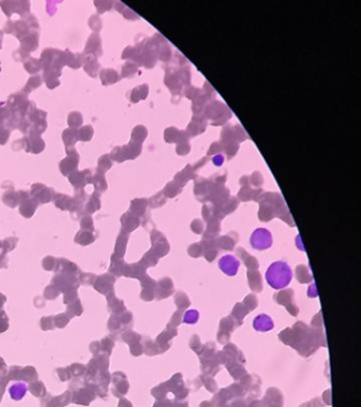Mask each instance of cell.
Returning <instances> with one entry per match:
<instances>
[{
	"label": "cell",
	"mask_w": 361,
	"mask_h": 407,
	"mask_svg": "<svg viewBox=\"0 0 361 407\" xmlns=\"http://www.w3.org/2000/svg\"><path fill=\"white\" fill-rule=\"evenodd\" d=\"M250 242H251V245L254 249H258V251H265V249L271 247L272 237L270 232L267 229L259 228L252 234Z\"/></svg>",
	"instance_id": "cell-4"
},
{
	"label": "cell",
	"mask_w": 361,
	"mask_h": 407,
	"mask_svg": "<svg viewBox=\"0 0 361 407\" xmlns=\"http://www.w3.org/2000/svg\"><path fill=\"white\" fill-rule=\"evenodd\" d=\"M83 124V116L79 112H73L68 116V125L70 129L78 130Z\"/></svg>",
	"instance_id": "cell-22"
},
{
	"label": "cell",
	"mask_w": 361,
	"mask_h": 407,
	"mask_svg": "<svg viewBox=\"0 0 361 407\" xmlns=\"http://www.w3.org/2000/svg\"><path fill=\"white\" fill-rule=\"evenodd\" d=\"M20 49L30 54L31 52L38 48V33L36 31H31L27 36L20 39Z\"/></svg>",
	"instance_id": "cell-10"
},
{
	"label": "cell",
	"mask_w": 361,
	"mask_h": 407,
	"mask_svg": "<svg viewBox=\"0 0 361 407\" xmlns=\"http://www.w3.org/2000/svg\"><path fill=\"white\" fill-rule=\"evenodd\" d=\"M100 77L104 85L113 84L118 81V74H116L115 70H112V69H104V70L100 72Z\"/></svg>",
	"instance_id": "cell-19"
},
{
	"label": "cell",
	"mask_w": 361,
	"mask_h": 407,
	"mask_svg": "<svg viewBox=\"0 0 361 407\" xmlns=\"http://www.w3.org/2000/svg\"><path fill=\"white\" fill-rule=\"evenodd\" d=\"M85 54H92L98 57L102 54L101 48V37L98 33H92L87 40L85 47Z\"/></svg>",
	"instance_id": "cell-9"
},
{
	"label": "cell",
	"mask_w": 361,
	"mask_h": 407,
	"mask_svg": "<svg viewBox=\"0 0 361 407\" xmlns=\"http://www.w3.org/2000/svg\"><path fill=\"white\" fill-rule=\"evenodd\" d=\"M91 183L93 184V186H95L98 191L106 190L107 185H106V180H105V177H104V174L97 172L95 175H92Z\"/></svg>",
	"instance_id": "cell-23"
},
{
	"label": "cell",
	"mask_w": 361,
	"mask_h": 407,
	"mask_svg": "<svg viewBox=\"0 0 361 407\" xmlns=\"http://www.w3.org/2000/svg\"><path fill=\"white\" fill-rule=\"evenodd\" d=\"M5 122V110L4 107L0 106V125H3Z\"/></svg>",
	"instance_id": "cell-34"
},
{
	"label": "cell",
	"mask_w": 361,
	"mask_h": 407,
	"mask_svg": "<svg viewBox=\"0 0 361 407\" xmlns=\"http://www.w3.org/2000/svg\"><path fill=\"white\" fill-rule=\"evenodd\" d=\"M2 37H3V32L0 31V49H1V43H2Z\"/></svg>",
	"instance_id": "cell-35"
},
{
	"label": "cell",
	"mask_w": 361,
	"mask_h": 407,
	"mask_svg": "<svg viewBox=\"0 0 361 407\" xmlns=\"http://www.w3.org/2000/svg\"><path fill=\"white\" fill-rule=\"evenodd\" d=\"M28 389L29 388L25 383H22V382L14 383L13 385H11L9 387V394L14 401H20L27 394Z\"/></svg>",
	"instance_id": "cell-14"
},
{
	"label": "cell",
	"mask_w": 361,
	"mask_h": 407,
	"mask_svg": "<svg viewBox=\"0 0 361 407\" xmlns=\"http://www.w3.org/2000/svg\"><path fill=\"white\" fill-rule=\"evenodd\" d=\"M30 32H31V28L29 27L28 22L26 21L25 18H22L18 21H13V29H12V34H14V35L17 38L22 39L23 37L27 36Z\"/></svg>",
	"instance_id": "cell-15"
},
{
	"label": "cell",
	"mask_w": 361,
	"mask_h": 407,
	"mask_svg": "<svg viewBox=\"0 0 361 407\" xmlns=\"http://www.w3.org/2000/svg\"><path fill=\"white\" fill-rule=\"evenodd\" d=\"M25 69L26 71H28L30 74H34V73H37L38 71L42 70V64H40L39 60L36 59H33V57H30V59H28L27 62H25Z\"/></svg>",
	"instance_id": "cell-21"
},
{
	"label": "cell",
	"mask_w": 361,
	"mask_h": 407,
	"mask_svg": "<svg viewBox=\"0 0 361 407\" xmlns=\"http://www.w3.org/2000/svg\"><path fill=\"white\" fill-rule=\"evenodd\" d=\"M93 136V129L91 125H85L78 129V140L87 142L90 141Z\"/></svg>",
	"instance_id": "cell-20"
},
{
	"label": "cell",
	"mask_w": 361,
	"mask_h": 407,
	"mask_svg": "<svg viewBox=\"0 0 361 407\" xmlns=\"http://www.w3.org/2000/svg\"><path fill=\"white\" fill-rule=\"evenodd\" d=\"M42 84H43V78L40 77V75H34V77H31L30 79H29L26 86L22 88V94L27 96L29 92H31L32 90L38 88V87Z\"/></svg>",
	"instance_id": "cell-17"
},
{
	"label": "cell",
	"mask_w": 361,
	"mask_h": 407,
	"mask_svg": "<svg viewBox=\"0 0 361 407\" xmlns=\"http://www.w3.org/2000/svg\"><path fill=\"white\" fill-rule=\"evenodd\" d=\"M83 66L84 70L88 73L90 77L96 78L98 68H100V64L98 62V57L92 54H83Z\"/></svg>",
	"instance_id": "cell-12"
},
{
	"label": "cell",
	"mask_w": 361,
	"mask_h": 407,
	"mask_svg": "<svg viewBox=\"0 0 361 407\" xmlns=\"http://www.w3.org/2000/svg\"><path fill=\"white\" fill-rule=\"evenodd\" d=\"M63 141L67 148H74V144L78 141V130L67 129L63 132Z\"/></svg>",
	"instance_id": "cell-16"
},
{
	"label": "cell",
	"mask_w": 361,
	"mask_h": 407,
	"mask_svg": "<svg viewBox=\"0 0 361 407\" xmlns=\"http://www.w3.org/2000/svg\"><path fill=\"white\" fill-rule=\"evenodd\" d=\"M0 7L7 16H11L13 13H16V1H1Z\"/></svg>",
	"instance_id": "cell-28"
},
{
	"label": "cell",
	"mask_w": 361,
	"mask_h": 407,
	"mask_svg": "<svg viewBox=\"0 0 361 407\" xmlns=\"http://www.w3.org/2000/svg\"><path fill=\"white\" fill-rule=\"evenodd\" d=\"M25 140V150L28 153L38 154L45 149V141L40 136L29 135L23 138Z\"/></svg>",
	"instance_id": "cell-8"
},
{
	"label": "cell",
	"mask_w": 361,
	"mask_h": 407,
	"mask_svg": "<svg viewBox=\"0 0 361 407\" xmlns=\"http://www.w3.org/2000/svg\"><path fill=\"white\" fill-rule=\"evenodd\" d=\"M219 269L227 276H235L240 269V261L231 254H227L219 260Z\"/></svg>",
	"instance_id": "cell-6"
},
{
	"label": "cell",
	"mask_w": 361,
	"mask_h": 407,
	"mask_svg": "<svg viewBox=\"0 0 361 407\" xmlns=\"http://www.w3.org/2000/svg\"><path fill=\"white\" fill-rule=\"evenodd\" d=\"M40 64L44 69V73L52 74L60 78L62 74V69L65 66V59H64V52L57 49L47 48L40 55Z\"/></svg>",
	"instance_id": "cell-2"
},
{
	"label": "cell",
	"mask_w": 361,
	"mask_h": 407,
	"mask_svg": "<svg viewBox=\"0 0 361 407\" xmlns=\"http://www.w3.org/2000/svg\"><path fill=\"white\" fill-rule=\"evenodd\" d=\"M64 59H65V65L72 69H78L83 65V54L82 53H73L71 51L66 50L64 51Z\"/></svg>",
	"instance_id": "cell-13"
},
{
	"label": "cell",
	"mask_w": 361,
	"mask_h": 407,
	"mask_svg": "<svg viewBox=\"0 0 361 407\" xmlns=\"http://www.w3.org/2000/svg\"><path fill=\"white\" fill-rule=\"evenodd\" d=\"M30 12V2L29 1H16V13H18L22 18Z\"/></svg>",
	"instance_id": "cell-26"
},
{
	"label": "cell",
	"mask_w": 361,
	"mask_h": 407,
	"mask_svg": "<svg viewBox=\"0 0 361 407\" xmlns=\"http://www.w3.org/2000/svg\"><path fill=\"white\" fill-rule=\"evenodd\" d=\"M89 27L91 28V30L95 31V33H98L100 31L102 28V21L100 17L98 15H92L89 19Z\"/></svg>",
	"instance_id": "cell-29"
},
{
	"label": "cell",
	"mask_w": 361,
	"mask_h": 407,
	"mask_svg": "<svg viewBox=\"0 0 361 407\" xmlns=\"http://www.w3.org/2000/svg\"><path fill=\"white\" fill-rule=\"evenodd\" d=\"M43 79H44V81H45V83H46V85H47V87H48L49 89H54V88H56V87L61 84V82H60V80H58V78L57 77H54V75H51V74H45L44 73V75H43Z\"/></svg>",
	"instance_id": "cell-27"
},
{
	"label": "cell",
	"mask_w": 361,
	"mask_h": 407,
	"mask_svg": "<svg viewBox=\"0 0 361 407\" xmlns=\"http://www.w3.org/2000/svg\"><path fill=\"white\" fill-rule=\"evenodd\" d=\"M66 153H67V157L61 161L60 170L63 175L68 176L69 174H71L74 171L78 170L80 156L74 148H67Z\"/></svg>",
	"instance_id": "cell-5"
},
{
	"label": "cell",
	"mask_w": 361,
	"mask_h": 407,
	"mask_svg": "<svg viewBox=\"0 0 361 407\" xmlns=\"http://www.w3.org/2000/svg\"><path fill=\"white\" fill-rule=\"evenodd\" d=\"M31 127V122L29 121V119L27 117H23L20 119L19 121V124H18V130L23 133V134H27L30 130Z\"/></svg>",
	"instance_id": "cell-30"
},
{
	"label": "cell",
	"mask_w": 361,
	"mask_h": 407,
	"mask_svg": "<svg viewBox=\"0 0 361 407\" xmlns=\"http://www.w3.org/2000/svg\"><path fill=\"white\" fill-rule=\"evenodd\" d=\"M266 281L275 289H282L289 286L293 279V271L284 261L273 262L266 271Z\"/></svg>",
	"instance_id": "cell-1"
},
{
	"label": "cell",
	"mask_w": 361,
	"mask_h": 407,
	"mask_svg": "<svg viewBox=\"0 0 361 407\" xmlns=\"http://www.w3.org/2000/svg\"><path fill=\"white\" fill-rule=\"evenodd\" d=\"M47 130V121H40L36 123H32L30 130H29V135H37L40 136Z\"/></svg>",
	"instance_id": "cell-25"
},
{
	"label": "cell",
	"mask_w": 361,
	"mask_h": 407,
	"mask_svg": "<svg viewBox=\"0 0 361 407\" xmlns=\"http://www.w3.org/2000/svg\"><path fill=\"white\" fill-rule=\"evenodd\" d=\"M28 119L29 121L32 123H36V122H40V121H45L46 117H47V113L44 112V110H40L37 109L34 105L31 107L30 112L28 113Z\"/></svg>",
	"instance_id": "cell-18"
},
{
	"label": "cell",
	"mask_w": 361,
	"mask_h": 407,
	"mask_svg": "<svg viewBox=\"0 0 361 407\" xmlns=\"http://www.w3.org/2000/svg\"><path fill=\"white\" fill-rule=\"evenodd\" d=\"M7 105L14 114L18 115L19 117L23 118V117H26L29 112H30L31 107L33 106V103L29 101L27 96L23 95L21 92V94H15L9 97Z\"/></svg>",
	"instance_id": "cell-3"
},
{
	"label": "cell",
	"mask_w": 361,
	"mask_h": 407,
	"mask_svg": "<svg viewBox=\"0 0 361 407\" xmlns=\"http://www.w3.org/2000/svg\"><path fill=\"white\" fill-rule=\"evenodd\" d=\"M198 319V312L197 311H189L185 313L184 322L186 323H195Z\"/></svg>",
	"instance_id": "cell-32"
},
{
	"label": "cell",
	"mask_w": 361,
	"mask_h": 407,
	"mask_svg": "<svg viewBox=\"0 0 361 407\" xmlns=\"http://www.w3.org/2000/svg\"><path fill=\"white\" fill-rule=\"evenodd\" d=\"M10 136V130L5 125H0V144H5Z\"/></svg>",
	"instance_id": "cell-31"
},
{
	"label": "cell",
	"mask_w": 361,
	"mask_h": 407,
	"mask_svg": "<svg viewBox=\"0 0 361 407\" xmlns=\"http://www.w3.org/2000/svg\"><path fill=\"white\" fill-rule=\"evenodd\" d=\"M273 327H275V323L266 314H261V315L256 316L253 321V328L259 332H268V331L272 330Z\"/></svg>",
	"instance_id": "cell-11"
},
{
	"label": "cell",
	"mask_w": 361,
	"mask_h": 407,
	"mask_svg": "<svg viewBox=\"0 0 361 407\" xmlns=\"http://www.w3.org/2000/svg\"><path fill=\"white\" fill-rule=\"evenodd\" d=\"M95 5L97 7V11L98 14L106 12V11L109 10V5L110 2L108 1H95Z\"/></svg>",
	"instance_id": "cell-33"
},
{
	"label": "cell",
	"mask_w": 361,
	"mask_h": 407,
	"mask_svg": "<svg viewBox=\"0 0 361 407\" xmlns=\"http://www.w3.org/2000/svg\"><path fill=\"white\" fill-rule=\"evenodd\" d=\"M110 167H112V161H110L109 156L104 155V156L100 157V158H98V160L97 172L104 174L105 172H107L109 170Z\"/></svg>",
	"instance_id": "cell-24"
},
{
	"label": "cell",
	"mask_w": 361,
	"mask_h": 407,
	"mask_svg": "<svg viewBox=\"0 0 361 407\" xmlns=\"http://www.w3.org/2000/svg\"><path fill=\"white\" fill-rule=\"evenodd\" d=\"M92 178V173L90 170H83V171H74L73 173L69 174L68 179L75 188H83L85 185L90 184Z\"/></svg>",
	"instance_id": "cell-7"
}]
</instances>
